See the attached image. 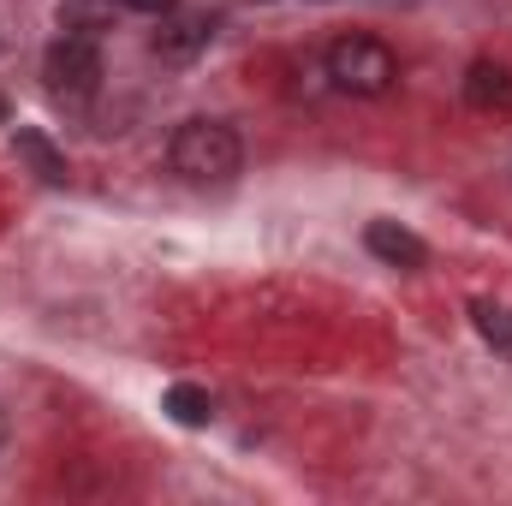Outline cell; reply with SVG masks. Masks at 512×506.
<instances>
[{"instance_id":"obj_11","label":"cell","mask_w":512,"mask_h":506,"mask_svg":"<svg viewBox=\"0 0 512 506\" xmlns=\"http://www.w3.org/2000/svg\"><path fill=\"white\" fill-rule=\"evenodd\" d=\"M6 435H12V423H6V411H0V453H6Z\"/></svg>"},{"instance_id":"obj_6","label":"cell","mask_w":512,"mask_h":506,"mask_svg":"<svg viewBox=\"0 0 512 506\" xmlns=\"http://www.w3.org/2000/svg\"><path fill=\"white\" fill-rule=\"evenodd\" d=\"M465 102H471L477 114H507L512 108V72L501 60H477V66L465 72Z\"/></svg>"},{"instance_id":"obj_10","label":"cell","mask_w":512,"mask_h":506,"mask_svg":"<svg viewBox=\"0 0 512 506\" xmlns=\"http://www.w3.org/2000/svg\"><path fill=\"white\" fill-rule=\"evenodd\" d=\"M126 6H131V12H143V18H167L179 0H126Z\"/></svg>"},{"instance_id":"obj_5","label":"cell","mask_w":512,"mask_h":506,"mask_svg":"<svg viewBox=\"0 0 512 506\" xmlns=\"http://www.w3.org/2000/svg\"><path fill=\"white\" fill-rule=\"evenodd\" d=\"M364 245H370V256H382L387 268H423L429 262V245L411 227H399V221H370Z\"/></svg>"},{"instance_id":"obj_3","label":"cell","mask_w":512,"mask_h":506,"mask_svg":"<svg viewBox=\"0 0 512 506\" xmlns=\"http://www.w3.org/2000/svg\"><path fill=\"white\" fill-rule=\"evenodd\" d=\"M42 78H48V96H60L66 108H84V102H96V90H102V42L90 36V30H66V36H54L48 42V54H42Z\"/></svg>"},{"instance_id":"obj_2","label":"cell","mask_w":512,"mask_h":506,"mask_svg":"<svg viewBox=\"0 0 512 506\" xmlns=\"http://www.w3.org/2000/svg\"><path fill=\"white\" fill-rule=\"evenodd\" d=\"M328 78L334 90L346 96H387L399 84V54L387 48L382 36H364V30H346L328 42Z\"/></svg>"},{"instance_id":"obj_9","label":"cell","mask_w":512,"mask_h":506,"mask_svg":"<svg viewBox=\"0 0 512 506\" xmlns=\"http://www.w3.org/2000/svg\"><path fill=\"white\" fill-rule=\"evenodd\" d=\"M471 322H477L483 346H495V352L512 364V310L507 304H471Z\"/></svg>"},{"instance_id":"obj_8","label":"cell","mask_w":512,"mask_h":506,"mask_svg":"<svg viewBox=\"0 0 512 506\" xmlns=\"http://www.w3.org/2000/svg\"><path fill=\"white\" fill-rule=\"evenodd\" d=\"M161 405H167V417H173V423H185V429H209V417H215L209 393H203V387H191V381H173Z\"/></svg>"},{"instance_id":"obj_4","label":"cell","mask_w":512,"mask_h":506,"mask_svg":"<svg viewBox=\"0 0 512 506\" xmlns=\"http://www.w3.org/2000/svg\"><path fill=\"white\" fill-rule=\"evenodd\" d=\"M209 42H215V18H203V12H167V18H161V30L149 36V48H155L167 66L197 60Z\"/></svg>"},{"instance_id":"obj_1","label":"cell","mask_w":512,"mask_h":506,"mask_svg":"<svg viewBox=\"0 0 512 506\" xmlns=\"http://www.w3.org/2000/svg\"><path fill=\"white\" fill-rule=\"evenodd\" d=\"M167 167L185 185H233L245 167V143L227 120H185L167 137Z\"/></svg>"},{"instance_id":"obj_7","label":"cell","mask_w":512,"mask_h":506,"mask_svg":"<svg viewBox=\"0 0 512 506\" xmlns=\"http://www.w3.org/2000/svg\"><path fill=\"white\" fill-rule=\"evenodd\" d=\"M12 149H18V161L42 179V185H66V155L54 149V137L36 126H18L12 131Z\"/></svg>"}]
</instances>
